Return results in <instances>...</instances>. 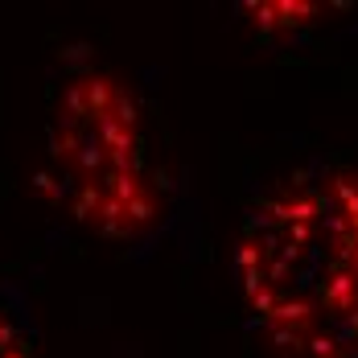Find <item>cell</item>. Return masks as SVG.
Returning <instances> with one entry per match:
<instances>
[{
	"label": "cell",
	"instance_id": "cell-1",
	"mask_svg": "<svg viewBox=\"0 0 358 358\" xmlns=\"http://www.w3.org/2000/svg\"><path fill=\"white\" fill-rule=\"evenodd\" d=\"M251 317L288 358H358V169L288 178L243 222Z\"/></svg>",
	"mask_w": 358,
	"mask_h": 358
},
{
	"label": "cell",
	"instance_id": "cell-2",
	"mask_svg": "<svg viewBox=\"0 0 358 358\" xmlns=\"http://www.w3.org/2000/svg\"><path fill=\"white\" fill-rule=\"evenodd\" d=\"M50 198L83 227L108 239L144 235L161 189L136 99L108 71H74L54 103L45 173Z\"/></svg>",
	"mask_w": 358,
	"mask_h": 358
},
{
	"label": "cell",
	"instance_id": "cell-3",
	"mask_svg": "<svg viewBox=\"0 0 358 358\" xmlns=\"http://www.w3.org/2000/svg\"><path fill=\"white\" fill-rule=\"evenodd\" d=\"M0 358H37L34 338L25 334V325L17 313H8L0 305Z\"/></svg>",
	"mask_w": 358,
	"mask_h": 358
}]
</instances>
